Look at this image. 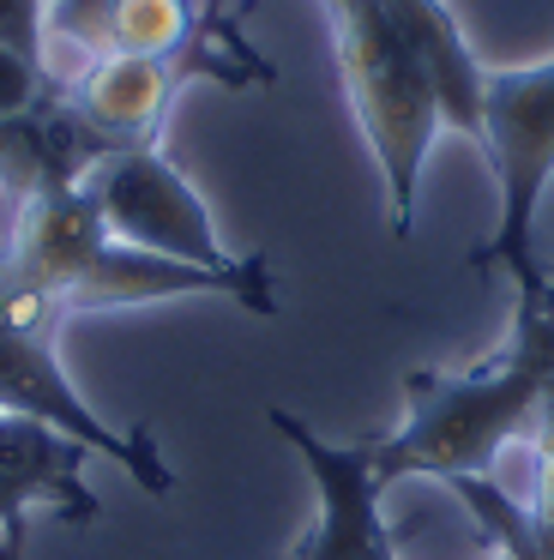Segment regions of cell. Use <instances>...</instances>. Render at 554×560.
<instances>
[{
	"instance_id": "7",
	"label": "cell",
	"mask_w": 554,
	"mask_h": 560,
	"mask_svg": "<svg viewBox=\"0 0 554 560\" xmlns=\"http://www.w3.org/2000/svg\"><path fill=\"white\" fill-rule=\"evenodd\" d=\"M265 422H272V434L308 464L313 494H320V518H313V530L301 536V548L289 560H397V542H392L385 512H380L385 482L373 476L368 440H356V446L325 440V434H313L296 410H284V404H272Z\"/></svg>"
},
{
	"instance_id": "8",
	"label": "cell",
	"mask_w": 554,
	"mask_h": 560,
	"mask_svg": "<svg viewBox=\"0 0 554 560\" xmlns=\"http://www.w3.org/2000/svg\"><path fill=\"white\" fill-rule=\"evenodd\" d=\"M91 458L96 452L60 428L0 410V542H31V506H55L60 518L91 524L103 512L96 488L84 482Z\"/></svg>"
},
{
	"instance_id": "14",
	"label": "cell",
	"mask_w": 554,
	"mask_h": 560,
	"mask_svg": "<svg viewBox=\"0 0 554 560\" xmlns=\"http://www.w3.org/2000/svg\"><path fill=\"white\" fill-rule=\"evenodd\" d=\"M536 458L554 470V380H549V392H542V404H536Z\"/></svg>"
},
{
	"instance_id": "9",
	"label": "cell",
	"mask_w": 554,
	"mask_h": 560,
	"mask_svg": "<svg viewBox=\"0 0 554 560\" xmlns=\"http://www.w3.org/2000/svg\"><path fill=\"white\" fill-rule=\"evenodd\" d=\"M103 158H115V151L72 109L67 79L36 109L0 121V187H7L12 206H24L36 194H60V187H84Z\"/></svg>"
},
{
	"instance_id": "16",
	"label": "cell",
	"mask_w": 554,
	"mask_h": 560,
	"mask_svg": "<svg viewBox=\"0 0 554 560\" xmlns=\"http://www.w3.org/2000/svg\"><path fill=\"white\" fill-rule=\"evenodd\" d=\"M494 560H506V555H494Z\"/></svg>"
},
{
	"instance_id": "12",
	"label": "cell",
	"mask_w": 554,
	"mask_h": 560,
	"mask_svg": "<svg viewBox=\"0 0 554 560\" xmlns=\"http://www.w3.org/2000/svg\"><path fill=\"white\" fill-rule=\"evenodd\" d=\"M55 85H60V73L43 61V55H24V49H12V43L0 37V121L36 109Z\"/></svg>"
},
{
	"instance_id": "13",
	"label": "cell",
	"mask_w": 554,
	"mask_h": 560,
	"mask_svg": "<svg viewBox=\"0 0 554 560\" xmlns=\"http://www.w3.org/2000/svg\"><path fill=\"white\" fill-rule=\"evenodd\" d=\"M0 37L48 61V0H0Z\"/></svg>"
},
{
	"instance_id": "3",
	"label": "cell",
	"mask_w": 554,
	"mask_h": 560,
	"mask_svg": "<svg viewBox=\"0 0 554 560\" xmlns=\"http://www.w3.org/2000/svg\"><path fill=\"white\" fill-rule=\"evenodd\" d=\"M482 158L494 170V235L470 254L476 271H506L512 295L542 290L549 266L536 247V211L554 182V61L488 73L482 97Z\"/></svg>"
},
{
	"instance_id": "11",
	"label": "cell",
	"mask_w": 554,
	"mask_h": 560,
	"mask_svg": "<svg viewBox=\"0 0 554 560\" xmlns=\"http://www.w3.org/2000/svg\"><path fill=\"white\" fill-rule=\"evenodd\" d=\"M385 13L397 19V31L409 37L422 73L440 103V127L464 133L470 145H482V97H488V67L476 61L464 25L452 19L446 0H385Z\"/></svg>"
},
{
	"instance_id": "10",
	"label": "cell",
	"mask_w": 554,
	"mask_h": 560,
	"mask_svg": "<svg viewBox=\"0 0 554 560\" xmlns=\"http://www.w3.org/2000/svg\"><path fill=\"white\" fill-rule=\"evenodd\" d=\"M211 13L199 19L193 0H48V31L79 43L91 61L103 55H139V61H169L187 55L205 37Z\"/></svg>"
},
{
	"instance_id": "6",
	"label": "cell",
	"mask_w": 554,
	"mask_h": 560,
	"mask_svg": "<svg viewBox=\"0 0 554 560\" xmlns=\"http://www.w3.org/2000/svg\"><path fill=\"white\" fill-rule=\"evenodd\" d=\"M115 242L91 187H60L12 206V230L0 242V307L48 314L67 326V295Z\"/></svg>"
},
{
	"instance_id": "2",
	"label": "cell",
	"mask_w": 554,
	"mask_h": 560,
	"mask_svg": "<svg viewBox=\"0 0 554 560\" xmlns=\"http://www.w3.org/2000/svg\"><path fill=\"white\" fill-rule=\"evenodd\" d=\"M320 7L332 19L349 109H356L361 139L385 175V223L404 242L416 230L422 163H428L434 133H440V103H434V85L409 37L385 13V0H320Z\"/></svg>"
},
{
	"instance_id": "15",
	"label": "cell",
	"mask_w": 554,
	"mask_h": 560,
	"mask_svg": "<svg viewBox=\"0 0 554 560\" xmlns=\"http://www.w3.org/2000/svg\"><path fill=\"white\" fill-rule=\"evenodd\" d=\"M0 560H24V548L19 542H0Z\"/></svg>"
},
{
	"instance_id": "4",
	"label": "cell",
	"mask_w": 554,
	"mask_h": 560,
	"mask_svg": "<svg viewBox=\"0 0 554 560\" xmlns=\"http://www.w3.org/2000/svg\"><path fill=\"white\" fill-rule=\"evenodd\" d=\"M60 319L48 314H19V307H0V410L7 416H31V422H48L60 434H72L79 446H91L96 458L120 464L145 494H169L175 488V470L163 464L157 440L145 428H108L103 416L84 404V392L67 380L55 355Z\"/></svg>"
},
{
	"instance_id": "5",
	"label": "cell",
	"mask_w": 554,
	"mask_h": 560,
	"mask_svg": "<svg viewBox=\"0 0 554 560\" xmlns=\"http://www.w3.org/2000/svg\"><path fill=\"white\" fill-rule=\"evenodd\" d=\"M84 187L96 194L103 223H108L115 242L163 254V259H187V266H205V271H241L247 266V254H229V247L217 242V223H211V211H205V199L193 194V182L157 145L103 158Z\"/></svg>"
},
{
	"instance_id": "1",
	"label": "cell",
	"mask_w": 554,
	"mask_h": 560,
	"mask_svg": "<svg viewBox=\"0 0 554 560\" xmlns=\"http://www.w3.org/2000/svg\"><path fill=\"white\" fill-rule=\"evenodd\" d=\"M549 392V374H536L518 355H494V362L470 368V374H440V368H409L404 374V428L373 446V476L385 488L404 476H434V482H458V476H488L494 458L536 422V404Z\"/></svg>"
}]
</instances>
